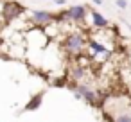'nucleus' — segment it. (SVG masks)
Here are the masks:
<instances>
[{
	"instance_id": "obj_7",
	"label": "nucleus",
	"mask_w": 131,
	"mask_h": 122,
	"mask_svg": "<svg viewBox=\"0 0 131 122\" xmlns=\"http://www.w3.org/2000/svg\"><path fill=\"white\" fill-rule=\"evenodd\" d=\"M90 20H92V25L95 29H108L110 22L106 20V16H102L99 11H92L90 13Z\"/></svg>"
},
{
	"instance_id": "obj_5",
	"label": "nucleus",
	"mask_w": 131,
	"mask_h": 122,
	"mask_svg": "<svg viewBox=\"0 0 131 122\" xmlns=\"http://www.w3.org/2000/svg\"><path fill=\"white\" fill-rule=\"evenodd\" d=\"M67 15V20H70L72 24H77V25H83L86 22V16H88V9L86 6L83 4H77V6H72L65 11Z\"/></svg>"
},
{
	"instance_id": "obj_10",
	"label": "nucleus",
	"mask_w": 131,
	"mask_h": 122,
	"mask_svg": "<svg viewBox=\"0 0 131 122\" xmlns=\"http://www.w3.org/2000/svg\"><path fill=\"white\" fill-rule=\"evenodd\" d=\"M115 4H117V7L118 9H127V2H126V0H115Z\"/></svg>"
},
{
	"instance_id": "obj_9",
	"label": "nucleus",
	"mask_w": 131,
	"mask_h": 122,
	"mask_svg": "<svg viewBox=\"0 0 131 122\" xmlns=\"http://www.w3.org/2000/svg\"><path fill=\"white\" fill-rule=\"evenodd\" d=\"M111 122H131V108H122L115 118H111Z\"/></svg>"
},
{
	"instance_id": "obj_4",
	"label": "nucleus",
	"mask_w": 131,
	"mask_h": 122,
	"mask_svg": "<svg viewBox=\"0 0 131 122\" xmlns=\"http://www.w3.org/2000/svg\"><path fill=\"white\" fill-rule=\"evenodd\" d=\"M29 20L34 27L38 29H43V27H49L54 20V13L50 11H45V9H36V11H31L29 13Z\"/></svg>"
},
{
	"instance_id": "obj_12",
	"label": "nucleus",
	"mask_w": 131,
	"mask_h": 122,
	"mask_svg": "<svg viewBox=\"0 0 131 122\" xmlns=\"http://www.w3.org/2000/svg\"><path fill=\"white\" fill-rule=\"evenodd\" d=\"M90 2H93L95 6H101V4H102V0H90Z\"/></svg>"
},
{
	"instance_id": "obj_6",
	"label": "nucleus",
	"mask_w": 131,
	"mask_h": 122,
	"mask_svg": "<svg viewBox=\"0 0 131 122\" xmlns=\"http://www.w3.org/2000/svg\"><path fill=\"white\" fill-rule=\"evenodd\" d=\"M68 75H70V81L74 83H83V79L86 77V66H83L79 61L70 65L68 66Z\"/></svg>"
},
{
	"instance_id": "obj_11",
	"label": "nucleus",
	"mask_w": 131,
	"mask_h": 122,
	"mask_svg": "<svg viewBox=\"0 0 131 122\" xmlns=\"http://www.w3.org/2000/svg\"><path fill=\"white\" fill-rule=\"evenodd\" d=\"M54 2H56V6H65L67 0H54Z\"/></svg>"
},
{
	"instance_id": "obj_8",
	"label": "nucleus",
	"mask_w": 131,
	"mask_h": 122,
	"mask_svg": "<svg viewBox=\"0 0 131 122\" xmlns=\"http://www.w3.org/2000/svg\"><path fill=\"white\" fill-rule=\"evenodd\" d=\"M41 102H43V93H36V95H32V97L29 99V102L24 106V111H34V109H40Z\"/></svg>"
},
{
	"instance_id": "obj_13",
	"label": "nucleus",
	"mask_w": 131,
	"mask_h": 122,
	"mask_svg": "<svg viewBox=\"0 0 131 122\" xmlns=\"http://www.w3.org/2000/svg\"><path fill=\"white\" fill-rule=\"evenodd\" d=\"M0 49H2V38H0Z\"/></svg>"
},
{
	"instance_id": "obj_1",
	"label": "nucleus",
	"mask_w": 131,
	"mask_h": 122,
	"mask_svg": "<svg viewBox=\"0 0 131 122\" xmlns=\"http://www.w3.org/2000/svg\"><path fill=\"white\" fill-rule=\"evenodd\" d=\"M86 34L83 31H74L70 34L65 36V41H63V49L65 52L70 56V58H79L84 50H86Z\"/></svg>"
},
{
	"instance_id": "obj_3",
	"label": "nucleus",
	"mask_w": 131,
	"mask_h": 122,
	"mask_svg": "<svg viewBox=\"0 0 131 122\" xmlns=\"http://www.w3.org/2000/svg\"><path fill=\"white\" fill-rule=\"evenodd\" d=\"M72 90H74V95L77 97V99H83V101H86L88 104H92V106H97L99 104V93L90 86V84H84V83H77L75 86H72Z\"/></svg>"
},
{
	"instance_id": "obj_2",
	"label": "nucleus",
	"mask_w": 131,
	"mask_h": 122,
	"mask_svg": "<svg viewBox=\"0 0 131 122\" xmlns=\"http://www.w3.org/2000/svg\"><path fill=\"white\" fill-rule=\"evenodd\" d=\"M25 13V7L22 4H18L16 0H4V7H2V20L4 24H11L16 18H20Z\"/></svg>"
}]
</instances>
